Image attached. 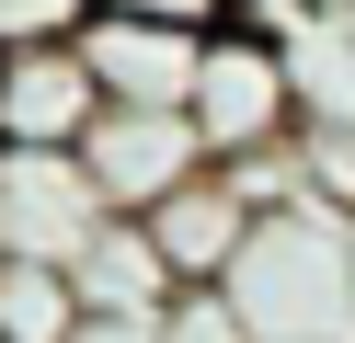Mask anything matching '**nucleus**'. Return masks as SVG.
Segmentation results:
<instances>
[{
  "label": "nucleus",
  "instance_id": "6",
  "mask_svg": "<svg viewBox=\"0 0 355 343\" xmlns=\"http://www.w3.org/2000/svg\"><path fill=\"white\" fill-rule=\"evenodd\" d=\"M103 114V80L80 46H24L0 58V149H80Z\"/></svg>",
  "mask_w": 355,
  "mask_h": 343
},
{
  "label": "nucleus",
  "instance_id": "13",
  "mask_svg": "<svg viewBox=\"0 0 355 343\" xmlns=\"http://www.w3.org/2000/svg\"><path fill=\"white\" fill-rule=\"evenodd\" d=\"M161 343H263V332L241 320V297H230V286H184V297L161 309Z\"/></svg>",
  "mask_w": 355,
  "mask_h": 343
},
{
  "label": "nucleus",
  "instance_id": "1",
  "mask_svg": "<svg viewBox=\"0 0 355 343\" xmlns=\"http://www.w3.org/2000/svg\"><path fill=\"white\" fill-rule=\"evenodd\" d=\"M230 297L263 343H355V218L332 206H263Z\"/></svg>",
  "mask_w": 355,
  "mask_h": 343
},
{
  "label": "nucleus",
  "instance_id": "5",
  "mask_svg": "<svg viewBox=\"0 0 355 343\" xmlns=\"http://www.w3.org/2000/svg\"><path fill=\"white\" fill-rule=\"evenodd\" d=\"M80 160H92V183L115 195V218H149L161 195H184V183L207 172V137H195V114L103 103V114H92V137H80Z\"/></svg>",
  "mask_w": 355,
  "mask_h": 343
},
{
  "label": "nucleus",
  "instance_id": "12",
  "mask_svg": "<svg viewBox=\"0 0 355 343\" xmlns=\"http://www.w3.org/2000/svg\"><path fill=\"white\" fill-rule=\"evenodd\" d=\"M92 12L103 0H0V58H24V46H80Z\"/></svg>",
  "mask_w": 355,
  "mask_h": 343
},
{
  "label": "nucleus",
  "instance_id": "15",
  "mask_svg": "<svg viewBox=\"0 0 355 343\" xmlns=\"http://www.w3.org/2000/svg\"><path fill=\"white\" fill-rule=\"evenodd\" d=\"M103 12H161V23H218L230 0H103Z\"/></svg>",
  "mask_w": 355,
  "mask_h": 343
},
{
  "label": "nucleus",
  "instance_id": "8",
  "mask_svg": "<svg viewBox=\"0 0 355 343\" xmlns=\"http://www.w3.org/2000/svg\"><path fill=\"white\" fill-rule=\"evenodd\" d=\"M69 286H80V309H172L184 274H172V252L149 240V218H103L92 240H80Z\"/></svg>",
  "mask_w": 355,
  "mask_h": 343
},
{
  "label": "nucleus",
  "instance_id": "10",
  "mask_svg": "<svg viewBox=\"0 0 355 343\" xmlns=\"http://www.w3.org/2000/svg\"><path fill=\"white\" fill-rule=\"evenodd\" d=\"M69 332H80V286H69V263L0 252V343H69Z\"/></svg>",
  "mask_w": 355,
  "mask_h": 343
},
{
  "label": "nucleus",
  "instance_id": "14",
  "mask_svg": "<svg viewBox=\"0 0 355 343\" xmlns=\"http://www.w3.org/2000/svg\"><path fill=\"white\" fill-rule=\"evenodd\" d=\"M69 343H161V309H80Z\"/></svg>",
  "mask_w": 355,
  "mask_h": 343
},
{
  "label": "nucleus",
  "instance_id": "4",
  "mask_svg": "<svg viewBox=\"0 0 355 343\" xmlns=\"http://www.w3.org/2000/svg\"><path fill=\"white\" fill-rule=\"evenodd\" d=\"M80 58H92L103 103L184 114V103H195V69H207V23H161V12H92Z\"/></svg>",
  "mask_w": 355,
  "mask_h": 343
},
{
  "label": "nucleus",
  "instance_id": "11",
  "mask_svg": "<svg viewBox=\"0 0 355 343\" xmlns=\"http://www.w3.org/2000/svg\"><path fill=\"white\" fill-rule=\"evenodd\" d=\"M298 195L355 218V126H298Z\"/></svg>",
  "mask_w": 355,
  "mask_h": 343
},
{
  "label": "nucleus",
  "instance_id": "7",
  "mask_svg": "<svg viewBox=\"0 0 355 343\" xmlns=\"http://www.w3.org/2000/svg\"><path fill=\"white\" fill-rule=\"evenodd\" d=\"M252 229H263V206L241 195V172H218V160L184 183V195L149 206V240L172 252V274H184V286H230V263L252 252Z\"/></svg>",
  "mask_w": 355,
  "mask_h": 343
},
{
  "label": "nucleus",
  "instance_id": "3",
  "mask_svg": "<svg viewBox=\"0 0 355 343\" xmlns=\"http://www.w3.org/2000/svg\"><path fill=\"white\" fill-rule=\"evenodd\" d=\"M115 218V195L92 183L80 149H0V252L35 263H80V240Z\"/></svg>",
  "mask_w": 355,
  "mask_h": 343
},
{
  "label": "nucleus",
  "instance_id": "16",
  "mask_svg": "<svg viewBox=\"0 0 355 343\" xmlns=\"http://www.w3.org/2000/svg\"><path fill=\"white\" fill-rule=\"evenodd\" d=\"M298 12H355V0H298Z\"/></svg>",
  "mask_w": 355,
  "mask_h": 343
},
{
  "label": "nucleus",
  "instance_id": "9",
  "mask_svg": "<svg viewBox=\"0 0 355 343\" xmlns=\"http://www.w3.org/2000/svg\"><path fill=\"white\" fill-rule=\"evenodd\" d=\"M298 69V126H355V12H309L286 35Z\"/></svg>",
  "mask_w": 355,
  "mask_h": 343
},
{
  "label": "nucleus",
  "instance_id": "2",
  "mask_svg": "<svg viewBox=\"0 0 355 343\" xmlns=\"http://www.w3.org/2000/svg\"><path fill=\"white\" fill-rule=\"evenodd\" d=\"M195 137L207 160H263L298 137V69H286V35H252V23H207V69H195Z\"/></svg>",
  "mask_w": 355,
  "mask_h": 343
}]
</instances>
